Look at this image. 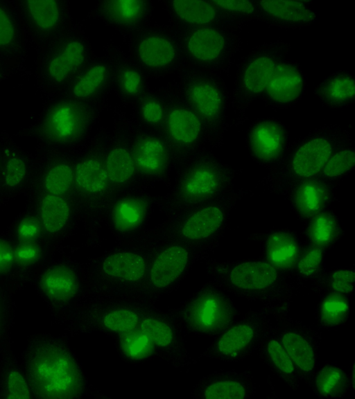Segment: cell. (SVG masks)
<instances>
[{
	"mask_svg": "<svg viewBox=\"0 0 355 399\" xmlns=\"http://www.w3.org/2000/svg\"><path fill=\"white\" fill-rule=\"evenodd\" d=\"M141 330L151 341L159 346H166L173 341V332L165 323L155 319H145L141 323Z\"/></svg>",
	"mask_w": 355,
	"mask_h": 399,
	"instance_id": "cell-46",
	"label": "cell"
},
{
	"mask_svg": "<svg viewBox=\"0 0 355 399\" xmlns=\"http://www.w3.org/2000/svg\"><path fill=\"white\" fill-rule=\"evenodd\" d=\"M151 341L143 332L128 335L123 341L125 351L132 357H141L150 349Z\"/></svg>",
	"mask_w": 355,
	"mask_h": 399,
	"instance_id": "cell-47",
	"label": "cell"
},
{
	"mask_svg": "<svg viewBox=\"0 0 355 399\" xmlns=\"http://www.w3.org/2000/svg\"><path fill=\"white\" fill-rule=\"evenodd\" d=\"M186 320L191 330L198 335L217 336L239 316L234 302L215 282L205 285L188 303Z\"/></svg>",
	"mask_w": 355,
	"mask_h": 399,
	"instance_id": "cell-7",
	"label": "cell"
},
{
	"mask_svg": "<svg viewBox=\"0 0 355 399\" xmlns=\"http://www.w3.org/2000/svg\"><path fill=\"white\" fill-rule=\"evenodd\" d=\"M141 112L144 119L150 124L159 123L163 117L162 105L153 99L146 100L142 103Z\"/></svg>",
	"mask_w": 355,
	"mask_h": 399,
	"instance_id": "cell-52",
	"label": "cell"
},
{
	"mask_svg": "<svg viewBox=\"0 0 355 399\" xmlns=\"http://www.w3.org/2000/svg\"><path fill=\"white\" fill-rule=\"evenodd\" d=\"M18 8L23 24L37 39L47 40L61 24L62 10L57 1H19Z\"/></svg>",
	"mask_w": 355,
	"mask_h": 399,
	"instance_id": "cell-16",
	"label": "cell"
},
{
	"mask_svg": "<svg viewBox=\"0 0 355 399\" xmlns=\"http://www.w3.org/2000/svg\"><path fill=\"white\" fill-rule=\"evenodd\" d=\"M246 141L250 155L263 165L277 166L290 147L287 127L272 117L254 121L248 130Z\"/></svg>",
	"mask_w": 355,
	"mask_h": 399,
	"instance_id": "cell-10",
	"label": "cell"
},
{
	"mask_svg": "<svg viewBox=\"0 0 355 399\" xmlns=\"http://www.w3.org/2000/svg\"><path fill=\"white\" fill-rule=\"evenodd\" d=\"M245 26L217 24L198 26L189 35L187 49L196 62L222 76H226L241 46Z\"/></svg>",
	"mask_w": 355,
	"mask_h": 399,
	"instance_id": "cell-5",
	"label": "cell"
},
{
	"mask_svg": "<svg viewBox=\"0 0 355 399\" xmlns=\"http://www.w3.org/2000/svg\"><path fill=\"white\" fill-rule=\"evenodd\" d=\"M351 128L325 125L311 131L290 145L286 156L275 167L289 181L315 177L333 153L352 138Z\"/></svg>",
	"mask_w": 355,
	"mask_h": 399,
	"instance_id": "cell-3",
	"label": "cell"
},
{
	"mask_svg": "<svg viewBox=\"0 0 355 399\" xmlns=\"http://www.w3.org/2000/svg\"><path fill=\"white\" fill-rule=\"evenodd\" d=\"M146 5L143 1H108L102 6L103 14L112 23L131 25L138 22L145 15Z\"/></svg>",
	"mask_w": 355,
	"mask_h": 399,
	"instance_id": "cell-37",
	"label": "cell"
},
{
	"mask_svg": "<svg viewBox=\"0 0 355 399\" xmlns=\"http://www.w3.org/2000/svg\"><path fill=\"white\" fill-rule=\"evenodd\" d=\"M223 169L214 159H207L198 163L184 177L181 191L191 201H200L215 194L223 182Z\"/></svg>",
	"mask_w": 355,
	"mask_h": 399,
	"instance_id": "cell-19",
	"label": "cell"
},
{
	"mask_svg": "<svg viewBox=\"0 0 355 399\" xmlns=\"http://www.w3.org/2000/svg\"><path fill=\"white\" fill-rule=\"evenodd\" d=\"M107 69L105 66L94 64L85 70L74 82L72 94L78 98H89L98 92L105 83Z\"/></svg>",
	"mask_w": 355,
	"mask_h": 399,
	"instance_id": "cell-42",
	"label": "cell"
},
{
	"mask_svg": "<svg viewBox=\"0 0 355 399\" xmlns=\"http://www.w3.org/2000/svg\"><path fill=\"white\" fill-rule=\"evenodd\" d=\"M324 254V249L309 244L301 249L293 272V278L301 289L323 271Z\"/></svg>",
	"mask_w": 355,
	"mask_h": 399,
	"instance_id": "cell-35",
	"label": "cell"
},
{
	"mask_svg": "<svg viewBox=\"0 0 355 399\" xmlns=\"http://www.w3.org/2000/svg\"><path fill=\"white\" fill-rule=\"evenodd\" d=\"M330 191L326 183L312 177L297 182L292 201L296 212L304 218H313L321 212L329 200Z\"/></svg>",
	"mask_w": 355,
	"mask_h": 399,
	"instance_id": "cell-22",
	"label": "cell"
},
{
	"mask_svg": "<svg viewBox=\"0 0 355 399\" xmlns=\"http://www.w3.org/2000/svg\"><path fill=\"white\" fill-rule=\"evenodd\" d=\"M315 307L316 328L322 331L332 330L344 325L352 312L350 297L339 293L319 296Z\"/></svg>",
	"mask_w": 355,
	"mask_h": 399,
	"instance_id": "cell-24",
	"label": "cell"
},
{
	"mask_svg": "<svg viewBox=\"0 0 355 399\" xmlns=\"http://www.w3.org/2000/svg\"><path fill=\"white\" fill-rule=\"evenodd\" d=\"M26 173L25 162L19 157L10 159L5 167L4 181L6 185L14 187L19 185Z\"/></svg>",
	"mask_w": 355,
	"mask_h": 399,
	"instance_id": "cell-49",
	"label": "cell"
},
{
	"mask_svg": "<svg viewBox=\"0 0 355 399\" xmlns=\"http://www.w3.org/2000/svg\"><path fill=\"white\" fill-rule=\"evenodd\" d=\"M20 19L15 8L0 1V57L15 55L22 44Z\"/></svg>",
	"mask_w": 355,
	"mask_h": 399,
	"instance_id": "cell-28",
	"label": "cell"
},
{
	"mask_svg": "<svg viewBox=\"0 0 355 399\" xmlns=\"http://www.w3.org/2000/svg\"><path fill=\"white\" fill-rule=\"evenodd\" d=\"M306 76L300 62L286 57L277 65L260 99L273 109H287L297 103L304 96Z\"/></svg>",
	"mask_w": 355,
	"mask_h": 399,
	"instance_id": "cell-12",
	"label": "cell"
},
{
	"mask_svg": "<svg viewBox=\"0 0 355 399\" xmlns=\"http://www.w3.org/2000/svg\"><path fill=\"white\" fill-rule=\"evenodd\" d=\"M138 55L146 66L159 68L168 65L173 60L175 50L173 44L166 38L159 35H149L140 42Z\"/></svg>",
	"mask_w": 355,
	"mask_h": 399,
	"instance_id": "cell-33",
	"label": "cell"
},
{
	"mask_svg": "<svg viewBox=\"0 0 355 399\" xmlns=\"http://www.w3.org/2000/svg\"><path fill=\"white\" fill-rule=\"evenodd\" d=\"M257 240L260 244L262 259L293 278V272L301 250L294 234L280 230L258 238Z\"/></svg>",
	"mask_w": 355,
	"mask_h": 399,
	"instance_id": "cell-18",
	"label": "cell"
},
{
	"mask_svg": "<svg viewBox=\"0 0 355 399\" xmlns=\"http://www.w3.org/2000/svg\"><path fill=\"white\" fill-rule=\"evenodd\" d=\"M311 292L318 296L329 293H339L347 296L354 294V266L321 272L309 283Z\"/></svg>",
	"mask_w": 355,
	"mask_h": 399,
	"instance_id": "cell-29",
	"label": "cell"
},
{
	"mask_svg": "<svg viewBox=\"0 0 355 399\" xmlns=\"http://www.w3.org/2000/svg\"><path fill=\"white\" fill-rule=\"evenodd\" d=\"M310 389L320 399L343 398L351 390L348 373L338 363L327 362L316 371Z\"/></svg>",
	"mask_w": 355,
	"mask_h": 399,
	"instance_id": "cell-25",
	"label": "cell"
},
{
	"mask_svg": "<svg viewBox=\"0 0 355 399\" xmlns=\"http://www.w3.org/2000/svg\"><path fill=\"white\" fill-rule=\"evenodd\" d=\"M107 177L116 184H124L133 176L135 164L132 156L123 148L111 150L105 160Z\"/></svg>",
	"mask_w": 355,
	"mask_h": 399,
	"instance_id": "cell-40",
	"label": "cell"
},
{
	"mask_svg": "<svg viewBox=\"0 0 355 399\" xmlns=\"http://www.w3.org/2000/svg\"><path fill=\"white\" fill-rule=\"evenodd\" d=\"M167 125L171 136L184 144L197 141L202 132V123L198 116L194 112L185 108L171 111Z\"/></svg>",
	"mask_w": 355,
	"mask_h": 399,
	"instance_id": "cell-32",
	"label": "cell"
},
{
	"mask_svg": "<svg viewBox=\"0 0 355 399\" xmlns=\"http://www.w3.org/2000/svg\"><path fill=\"white\" fill-rule=\"evenodd\" d=\"M41 284L46 294L55 301L71 299L78 288L75 274L64 266H57L49 269L44 274Z\"/></svg>",
	"mask_w": 355,
	"mask_h": 399,
	"instance_id": "cell-30",
	"label": "cell"
},
{
	"mask_svg": "<svg viewBox=\"0 0 355 399\" xmlns=\"http://www.w3.org/2000/svg\"><path fill=\"white\" fill-rule=\"evenodd\" d=\"M291 46L282 40L263 43L252 48L237 64L230 100L234 125L245 121L252 103L260 97L279 63L287 57Z\"/></svg>",
	"mask_w": 355,
	"mask_h": 399,
	"instance_id": "cell-2",
	"label": "cell"
},
{
	"mask_svg": "<svg viewBox=\"0 0 355 399\" xmlns=\"http://www.w3.org/2000/svg\"><path fill=\"white\" fill-rule=\"evenodd\" d=\"M75 179L81 190L95 193L105 188L107 175L105 167L100 161L96 159H86L77 165Z\"/></svg>",
	"mask_w": 355,
	"mask_h": 399,
	"instance_id": "cell-38",
	"label": "cell"
},
{
	"mask_svg": "<svg viewBox=\"0 0 355 399\" xmlns=\"http://www.w3.org/2000/svg\"><path fill=\"white\" fill-rule=\"evenodd\" d=\"M132 157L139 171L149 175L161 173L168 163L166 147L161 141L152 136L141 137L137 141Z\"/></svg>",
	"mask_w": 355,
	"mask_h": 399,
	"instance_id": "cell-26",
	"label": "cell"
},
{
	"mask_svg": "<svg viewBox=\"0 0 355 399\" xmlns=\"http://www.w3.org/2000/svg\"><path fill=\"white\" fill-rule=\"evenodd\" d=\"M171 6L178 17L196 26L217 24L246 25L216 8L210 1H174L171 2Z\"/></svg>",
	"mask_w": 355,
	"mask_h": 399,
	"instance_id": "cell-21",
	"label": "cell"
},
{
	"mask_svg": "<svg viewBox=\"0 0 355 399\" xmlns=\"http://www.w3.org/2000/svg\"><path fill=\"white\" fill-rule=\"evenodd\" d=\"M6 398H28L30 391L23 376L17 371L9 373L6 380Z\"/></svg>",
	"mask_w": 355,
	"mask_h": 399,
	"instance_id": "cell-50",
	"label": "cell"
},
{
	"mask_svg": "<svg viewBox=\"0 0 355 399\" xmlns=\"http://www.w3.org/2000/svg\"><path fill=\"white\" fill-rule=\"evenodd\" d=\"M89 120V114L85 105L72 100L58 101L43 116L41 132L51 142L70 143L85 132Z\"/></svg>",
	"mask_w": 355,
	"mask_h": 399,
	"instance_id": "cell-11",
	"label": "cell"
},
{
	"mask_svg": "<svg viewBox=\"0 0 355 399\" xmlns=\"http://www.w3.org/2000/svg\"><path fill=\"white\" fill-rule=\"evenodd\" d=\"M103 269L109 276L127 281H135L143 277L145 262L142 257L135 253L119 252L107 257Z\"/></svg>",
	"mask_w": 355,
	"mask_h": 399,
	"instance_id": "cell-31",
	"label": "cell"
},
{
	"mask_svg": "<svg viewBox=\"0 0 355 399\" xmlns=\"http://www.w3.org/2000/svg\"><path fill=\"white\" fill-rule=\"evenodd\" d=\"M85 59V48L81 42H64L45 55L42 63L44 78L51 83L64 82L79 69Z\"/></svg>",
	"mask_w": 355,
	"mask_h": 399,
	"instance_id": "cell-17",
	"label": "cell"
},
{
	"mask_svg": "<svg viewBox=\"0 0 355 399\" xmlns=\"http://www.w3.org/2000/svg\"><path fill=\"white\" fill-rule=\"evenodd\" d=\"M33 389L40 397L73 396L79 386L77 368L71 357L58 348H46L36 355L30 366Z\"/></svg>",
	"mask_w": 355,
	"mask_h": 399,
	"instance_id": "cell-8",
	"label": "cell"
},
{
	"mask_svg": "<svg viewBox=\"0 0 355 399\" xmlns=\"http://www.w3.org/2000/svg\"><path fill=\"white\" fill-rule=\"evenodd\" d=\"M73 177V170L69 166L56 165L50 169L45 177V188L52 195L63 194L70 188Z\"/></svg>",
	"mask_w": 355,
	"mask_h": 399,
	"instance_id": "cell-43",
	"label": "cell"
},
{
	"mask_svg": "<svg viewBox=\"0 0 355 399\" xmlns=\"http://www.w3.org/2000/svg\"><path fill=\"white\" fill-rule=\"evenodd\" d=\"M306 1H254L257 20L269 26L297 29L315 22L319 15Z\"/></svg>",
	"mask_w": 355,
	"mask_h": 399,
	"instance_id": "cell-14",
	"label": "cell"
},
{
	"mask_svg": "<svg viewBox=\"0 0 355 399\" xmlns=\"http://www.w3.org/2000/svg\"><path fill=\"white\" fill-rule=\"evenodd\" d=\"M350 385H351V390H354V362H352V364L351 366V370L349 373L348 374Z\"/></svg>",
	"mask_w": 355,
	"mask_h": 399,
	"instance_id": "cell-55",
	"label": "cell"
},
{
	"mask_svg": "<svg viewBox=\"0 0 355 399\" xmlns=\"http://www.w3.org/2000/svg\"><path fill=\"white\" fill-rule=\"evenodd\" d=\"M270 312L261 307L259 310H250L241 317H239L216 336L201 357L240 362L257 353Z\"/></svg>",
	"mask_w": 355,
	"mask_h": 399,
	"instance_id": "cell-6",
	"label": "cell"
},
{
	"mask_svg": "<svg viewBox=\"0 0 355 399\" xmlns=\"http://www.w3.org/2000/svg\"><path fill=\"white\" fill-rule=\"evenodd\" d=\"M38 245L26 242L19 245L14 253L15 259L21 265H31L36 262L40 256Z\"/></svg>",
	"mask_w": 355,
	"mask_h": 399,
	"instance_id": "cell-51",
	"label": "cell"
},
{
	"mask_svg": "<svg viewBox=\"0 0 355 399\" xmlns=\"http://www.w3.org/2000/svg\"><path fill=\"white\" fill-rule=\"evenodd\" d=\"M224 213L215 206H206L190 215L183 222L181 233L189 240L207 238L215 233L222 224Z\"/></svg>",
	"mask_w": 355,
	"mask_h": 399,
	"instance_id": "cell-27",
	"label": "cell"
},
{
	"mask_svg": "<svg viewBox=\"0 0 355 399\" xmlns=\"http://www.w3.org/2000/svg\"><path fill=\"white\" fill-rule=\"evenodd\" d=\"M15 259L11 247L0 240V273L8 271L12 265Z\"/></svg>",
	"mask_w": 355,
	"mask_h": 399,
	"instance_id": "cell-54",
	"label": "cell"
},
{
	"mask_svg": "<svg viewBox=\"0 0 355 399\" xmlns=\"http://www.w3.org/2000/svg\"><path fill=\"white\" fill-rule=\"evenodd\" d=\"M270 326L295 364L302 383L311 388L319 368L322 332L288 314L270 312Z\"/></svg>",
	"mask_w": 355,
	"mask_h": 399,
	"instance_id": "cell-4",
	"label": "cell"
},
{
	"mask_svg": "<svg viewBox=\"0 0 355 399\" xmlns=\"http://www.w3.org/2000/svg\"><path fill=\"white\" fill-rule=\"evenodd\" d=\"M214 282L228 294L259 302L272 313L288 314L301 288L289 275L261 259L214 263Z\"/></svg>",
	"mask_w": 355,
	"mask_h": 399,
	"instance_id": "cell-1",
	"label": "cell"
},
{
	"mask_svg": "<svg viewBox=\"0 0 355 399\" xmlns=\"http://www.w3.org/2000/svg\"><path fill=\"white\" fill-rule=\"evenodd\" d=\"M257 390L251 369H220L202 378L193 390V396L206 399L252 398Z\"/></svg>",
	"mask_w": 355,
	"mask_h": 399,
	"instance_id": "cell-13",
	"label": "cell"
},
{
	"mask_svg": "<svg viewBox=\"0 0 355 399\" xmlns=\"http://www.w3.org/2000/svg\"><path fill=\"white\" fill-rule=\"evenodd\" d=\"M216 8L247 24L257 20L254 1H210Z\"/></svg>",
	"mask_w": 355,
	"mask_h": 399,
	"instance_id": "cell-44",
	"label": "cell"
},
{
	"mask_svg": "<svg viewBox=\"0 0 355 399\" xmlns=\"http://www.w3.org/2000/svg\"><path fill=\"white\" fill-rule=\"evenodd\" d=\"M257 353L260 360L293 391L302 384L297 369L287 352L275 335L270 317L261 339Z\"/></svg>",
	"mask_w": 355,
	"mask_h": 399,
	"instance_id": "cell-15",
	"label": "cell"
},
{
	"mask_svg": "<svg viewBox=\"0 0 355 399\" xmlns=\"http://www.w3.org/2000/svg\"><path fill=\"white\" fill-rule=\"evenodd\" d=\"M187 88V96L201 123L220 140L227 130L230 95L223 76L207 71L196 75Z\"/></svg>",
	"mask_w": 355,
	"mask_h": 399,
	"instance_id": "cell-9",
	"label": "cell"
},
{
	"mask_svg": "<svg viewBox=\"0 0 355 399\" xmlns=\"http://www.w3.org/2000/svg\"><path fill=\"white\" fill-rule=\"evenodd\" d=\"M137 314L130 310L118 309L108 312L103 319L105 326L116 332L129 331L139 323Z\"/></svg>",
	"mask_w": 355,
	"mask_h": 399,
	"instance_id": "cell-45",
	"label": "cell"
},
{
	"mask_svg": "<svg viewBox=\"0 0 355 399\" xmlns=\"http://www.w3.org/2000/svg\"><path fill=\"white\" fill-rule=\"evenodd\" d=\"M119 82L123 91L130 96L138 95L142 89L141 76L133 69H122L119 75Z\"/></svg>",
	"mask_w": 355,
	"mask_h": 399,
	"instance_id": "cell-48",
	"label": "cell"
},
{
	"mask_svg": "<svg viewBox=\"0 0 355 399\" xmlns=\"http://www.w3.org/2000/svg\"><path fill=\"white\" fill-rule=\"evenodd\" d=\"M69 216L67 202L55 195H46L41 203V218L45 229L50 233L62 230Z\"/></svg>",
	"mask_w": 355,
	"mask_h": 399,
	"instance_id": "cell-39",
	"label": "cell"
},
{
	"mask_svg": "<svg viewBox=\"0 0 355 399\" xmlns=\"http://www.w3.org/2000/svg\"><path fill=\"white\" fill-rule=\"evenodd\" d=\"M355 152L351 138L331 156L320 172L322 178H336L349 172L354 166Z\"/></svg>",
	"mask_w": 355,
	"mask_h": 399,
	"instance_id": "cell-41",
	"label": "cell"
},
{
	"mask_svg": "<svg viewBox=\"0 0 355 399\" xmlns=\"http://www.w3.org/2000/svg\"><path fill=\"white\" fill-rule=\"evenodd\" d=\"M188 258V251L180 246L165 249L157 256L150 267V283L157 288L168 286L184 270Z\"/></svg>",
	"mask_w": 355,
	"mask_h": 399,
	"instance_id": "cell-23",
	"label": "cell"
},
{
	"mask_svg": "<svg viewBox=\"0 0 355 399\" xmlns=\"http://www.w3.org/2000/svg\"><path fill=\"white\" fill-rule=\"evenodd\" d=\"M313 94L324 107H347L355 100L354 76L347 70L337 71L315 86Z\"/></svg>",
	"mask_w": 355,
	"mask_h": 399,
	"instance_id": "cell-20",
	"label": "cell"
},
{
	"mask_svg": "<svg viewBox=\"0 0 355 399\" xmlns=\"http://www.w3.org/2000/svg\"><path fill=\"white\" fill-rule=\"evenodd\" d=\"M340 233L338 222L335 216L320 212L312 218L308 227L309 244L326 249L336 242Z\"/></svg>",
	"mask_w": 355,
	"mask_h": 399,
	"instance_id": "cell-36",
	"label": "cell"
},
{
	"mask_svg": "<svg viewBox=\"0 0 355 399\" xmlns=\"http://www.w3.org/2000/svg\"><path fill=\"white\" fill-rule=\"evenodd\" d=\"M40 231V225L37 220L33 218L23 219L17 227L19 237L26 241L36 238Z\"/></svg>",
	"mask_w": 355,
	"mask_h": 399,
	"instance_id": "cell-53",
	"label": "cell"
},
{
	"mask_svg": "<svg viewBox=\"0 0 355 399\" xmlns=\"http://www.w3.org/2000/svg\"><path fill=\"white\" fill-rule=\"evenodd\" d=\"M146 214V204L141 199L135 197L122 199L113 208V226L119 231H131L141 224Z\"/></svg>",
	"mask_w": 355,
	"mask_h": 399,
	"instance_id": "cell-34",
	"label": "cell"
}]
</instances>
